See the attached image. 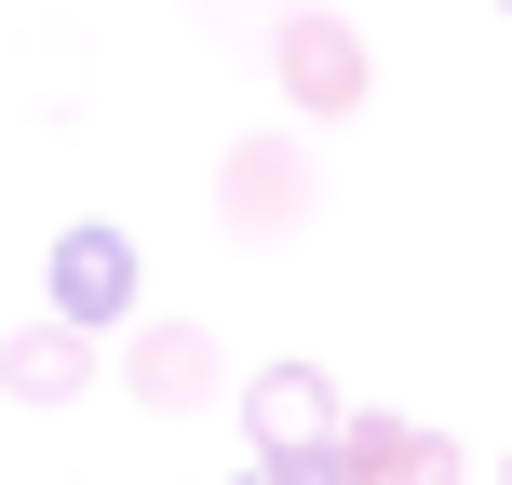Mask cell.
<instances>
[{"label": "cell", "instance_id": "obj_1", "mask_svg": "<svg viewBox=\"0 0 512 485\" xmlns=\"http://www.w3.org/2000/svg\"><path fill=\"white\" fill-rule=\"evenodd\" d=\"M351 418H364V405L324 378V364H270V378H243V445H256V472H283V485L324 472L337 445H351Z\"/></svg>", "mask_w": 512, "mask_h": 485}, {"label": "cell", "instance_id": "obj_7", "mask_svg": "<svg viewBox=\"0 0 512 485\" xmlns=\"http://www.w3.org/2000/svg\"><path fill=\"white\" fill-rule=\"evenodd\" d=\"M95 351H108V337H81V324H54V310H41V324L0 337V391H14V405H81Z\"/></svg>", "mask_w": 512, "mask_h": 485}, {"label": "cell", "instance_id": "obj_8", "mask_svg": "<svg viewBox=\"0 0 512 485\" xmlns=\"http://www.w3.org/2000/svg\"><path fill=\"white\" fill-rule=\"evenodd\" d=\"M256 485H283V472H256Z\"/></svg>", "mask_w": 512, "mask_h": 485}, {"label": "cell", "instance_id": "obj_5", "mask_svg": "<svg viewBox=\"0 0 512 485\" xmlns=\"http://www.w3.org/2000/svg\"><path fill=\"white\" fill-rule=\"evenodd\" d=\"M297 485H459V445L432 418H351V445L324 472H297Z\"/></svg>", "mask_w": 512, "mask_h": 485}, {"label": "cell", "instance_id": "obj_4", "mask_svg": "<svg viewBox=\"0 0 512 485\" xmlns=\"http://www.w3.org/2000/svg\"><path fill=\"white\" fill-rule=\"evenodd\" d=\"M310 203H324V176H310V149H297V135H243V149L216 162V216H230L243 243H283Z\"/></svg>", "mask_w": 512, "mask_h": 485}, {"label": "cell", "instance_id": "obj_10", "mask_svg": "<svg viewBox=\"0 0 512 485\" xmlns=\"http://www.w3.org/2000/svg\"><path fill=\"white\" fill-rule=\"evenodd\" d=\"M499 485H512V472H499Z\"/></svg>", "mask_w": 512, "mask_h": 485}, {"label": "cell", "instance_id": "obj_3", "mask_svg": "<svg viewBox=\"0 0 512 485\" xmlns=\"http://www.w3.org/2000/svg\"><path fill=\"white\" fill-rule=\"evenodd\" d=\"M41 310L54 324H81V337H135L149 310H135V243L122 230H54V256H41Z\"/></svg>", "mask_w": 512, "mask_h": 485}, {"label": "cell", "instance_id": "obj_2", "mask_svg": "<svg viewBox=\"0 0 512 485\" xmlns=\"http://www.w3.org/2000/svg\"><path fill=\"white\" fill-rule=\"evenodd\" d=\"M270 81H283V108H297V122H351L378 68H364L351 14H324V0H297V14L270 27Z\"/></svg>", "mask_w": 512, "mask_h": 485}, {"label": "cell", "instance_id": "obj_6", "mask_svg": "<svg viewBox=\"0 0 512 485\" xmlns=\"http://www.w3.org/2000/svg\"><path fill=\"white\" fill-rule=\"evenodd\" d=\"M216 378H230V364H216L203 324H135V337H122V391H135V405H162V418H189Z\"/></svg>", "mask_w": 512, "mask_h": 485}, {"label": "cell", "instance_id": "obj_9", "mask_svg": "<svg viewBox=\"0 0 512 485\" xmlns=\"http://www.w3.org/2000/svg\"><path fill=\"white\" fill-rule=\"evenodd\" d=\"M499 14H512V0H499Z\"/></svg>", "mask_w": 512, "mask_h": 485}]
</instances>
